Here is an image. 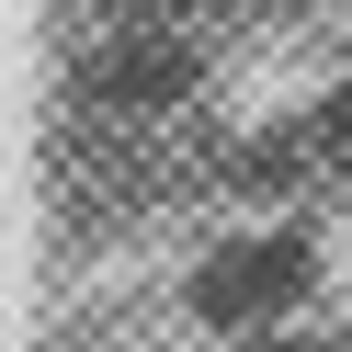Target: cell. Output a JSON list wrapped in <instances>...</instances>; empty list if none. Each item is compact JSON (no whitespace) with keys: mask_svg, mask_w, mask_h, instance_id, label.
<instances>
[{"mask_svg":"<svg viewBox=\"0 0 352 352\" xmlns=\"http://www.w3.org/2000/svg\"><path fill=\"white\" fill-rule=\"evenodd\" d=\"M296 296H307V239L228 250V261H216V284H205V307H216V318H273V307H296Z\"/></svg>","mask_w":352,"mask_h":352,"instance_id":"1","label":"cell"}]
</instances>
